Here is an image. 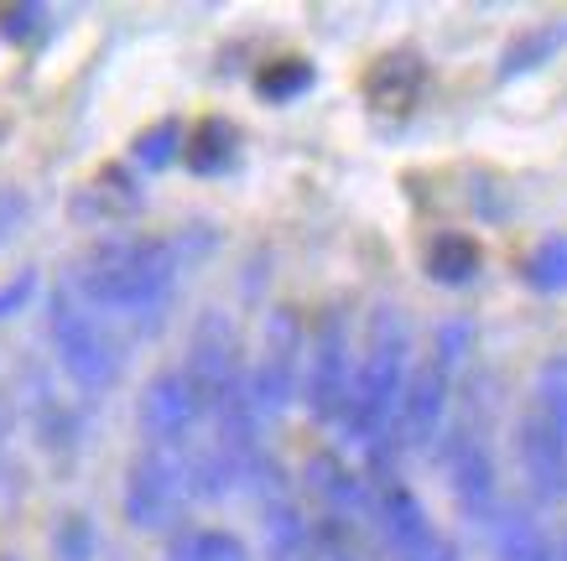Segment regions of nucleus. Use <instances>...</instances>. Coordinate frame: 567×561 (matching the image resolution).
I'll return each instance as SVG.
<instances>
[{
	"label": "nucleus",
	"instance_id": "1",
	"mask_svg": "<svg viewBox=\"0 0 567 561\" xmlns=\"http://www.w3.org/2000/svg\"><path fill=\"white\" fill-rule=\"evenodd\" d=\"M183 245L162 235H115L94 239L69 276V291L100 318L152 323L167 312L183 271Z\"/></svg>",
	"mask_w": 567,
	"mask_h": 561
},
{
	"label": "nucleus",
	"instance_id": "2",
	"mask_svg": "<svg viewBox=\"0 0 567 561\" xmlns=\"http://www.w3.org/2000/svg\"><path fill=\"white\" fill-rule=\"evenodd\" d=\"M406 374H412V323L395 302H380L364 323V354L354 359V385H349L344 416H339V432L349 443L370 447L391 432Z\"/></svg>",
	"mask_w": 567,
	"mask_h": 561
},
{
	"label": "nucleus",
	"instance_id": "3",
	"mask_svg": "<svg viewBox=\"0 0 567 561\" xmlns=\"http://www.w3.org/2000/svg\"><path fill=\"white\" fill-rule=\"evenodd\" d=\"M48 339H52V349H58L63 374H69L84 395L115 391V380H121V370H125L121 343H115V333L100 323V312H89V307L79 302L69 287L52 291V302H48Z\"/></svg>",
	"mask_w": 567,
	"mask_h": 561
},
{
	"label": "nucleus",
	"instance_id": "4",
	"mask_svg": "<svg viewBox=\"0 0 567 561\" xmlns=\"http://www.w3.org/2000/svg\"><path fill=\"white\" fill-rule=\"evenodd\" d=\"M193 447V443H188ZM188 447H141L125 468L121 510L136 530H173L188 505Z\"/></svg>",
	"mask_w": 567,
	"mask_h": 561
},
{
	"label": "nucleus",
	"instance_id": "5",
	"mask_svg": "<svg viewBox=\"0 0 567 561\" xmlns=\"http://www.w3.org/2000/svg\"><path fill=\"white\" fill-rule=\"evenodd\" d=\"M302 359H308V333L297 323L292 307H276L266 318V339H260V359L245 364V391L256 416H281L302 395Z\"/></svg>",
	"mask_w": 567,
	"mask_h": 561
},
{
	"label": "nucleus",
	"instance_id": "6",
	"mask_svg": "<svg viewBox=\"0 0 567 561\" xmlns=\"http://www.w3.org/2000/svg\"><path fill=\"white\" fill-rule=\"evenodd\" d=\"M432 447H437V463H443V478L453 499H458V510L474 526H484L499 510V474H495V453L484 443V426L474 416L458 426H443V437Z\"/></svg>",
	"mask_w": 567,
	"mask_h": 561
},
{
	"label": "nucleus",
	"instance_id": "7",
	"mask_svg": "<svg viewBox=\"0 0 567 561\" xmlns=\"http://www.w3.org/2000/svg\"><path fill=\"white\" fill-rule=\"evenodd\" d=\"M349 385H354V349H349V323L344 312H328L318 333L308 343V359H302V401H308V416L323 426H339L349 401Z\"/></svg>",
	"mask_w": 567,
	"mask_h": 561
},
{
	"label": "nucleus",
	"instance_id": "8",
	"mask_svg": "<svg viewBox=\"0 0 567 561\" xmlns=\"http://www.w3.org/2000/svg\"><path fill=\"white\" fill-rule=\"evenodd\" d=\"M183 374L193 380V391L204 401V416L219 406L224 395L235 391L245 380V359H240V333L224 312H204L193 323V339H188V359H183Z\"/></svg>",
	"mask_w": 567,
	"mask_h": 561
},
{
	"label": "nucleus",
	"instance_id": "9",
	"mask_svg": "<svg viewBox=\"0 0 567 561\" xmlns=\"http://www.w3.org/2000/svg\"><path fill=\"white\" fill-rule=\"evenodd\" d=\"M136 422H141V437L152 447H188L193 443V426L204 422V401L193 391V380L183 374V364L146 380Z\"/></svg>",
	"mask_w": 567,
	"mask_h": 561
},
{
	"label": "nucleus",
	"instance_id": "10",
	"mask_svg": "<svg viewBox=\"0 0 567 561\" xmlns=\"http://www.w3.org/2000/svg\"><path fill=\"white\" fill-rule=\"evenodd\" d=\"M453 385H458V380H453L443 364H432V359L412 364L406 391H401V406H395V422H391V432L401 437L406 453H422V447H432L437 437H443Z\"/></svg>",
	"mask_w": 567,
	"mask_h": 561
},
{
	"label": "nucleus",
	"instance_id": "11",
	"mask_svg": "<svg viewBox=\"0 0 567 561\" xmlns=\"http://www.w3.org/2000/svg\"><path fill=\"white\" fill-rule=\"evenodd\" d=\"M516 458L536 505L567 499V437L542 406H526L516 422Z\"/></svg>",
	"mask_w": 567,
	"mask_h": 561
},
{
	"label": "nucleus",
	"instance_id": "12",
	"mask_svg": "<svg viewBox=\"0 0 567 561\" xmlns=\"http://www.w3.org/2000/svg\"><path fill=\"white\" fill-rule=\"evenodd\" d=\"M484 536L495 561H557V541L547 536V526L536 520L532 505L516 499H499V510L484 520Z\"/></svg>",
	"mask_w": 567,
	"mask_h": 561
},
{
	"label": "nucleus",
	"instance_id": "13",
	"mask_svg": "<svg viewBox=\"0 0 567 561\" xmlns=\"http://www.w3.org/2000/svg\"><path fill=\"white\" fill-rule=\"evenodd\" d=\"M302 478H308V489L328 505V515H333V520L370 515V478L354 474L339 453H312L308 468H302Z\"/></svg>",
	"mask_w": 567,
	"mask_h": 561
},
{
	"label": "nucleus",
	"instance_id": "14",
	"mask_svg": "<svg viewBox=\"0 0 567 561\" xmlns=\"http://www.w3.org/2000/svg\"><path fill=\"white\" fill-rule=\"evenodd\" d=\"M563 48H567V21H542V27H526V32H516L505 48H499L495 79H499V84H516V79H526V73L547 69Z\"/></svg>",
	"mask_w": 567,
	"mask_h": 561
},
{
	"label": "nucleus",
	"instance_id": "15",
	"mask_svg": "<svg viewBox=\"0 0 567 561\" xmlns=\"http://www.w3.org/2000/svg\"><path fill=\"white\" fill-rule=\"evenodd\" d=\"M422 84H427L422 58H412V52H391V58H380L375 69H370V79H364V94H370V104H375V110H385V115H401V110H412V104H416Z\"/></svg>",
	"mask_w": 567,
	"mask_h": 561
},
{
	"label": "nucleus",
	"instance_id": "16",
	"mask_svg": "<svg viewBox=\"0 0 567 561\" xmlns=\"http://www.w3.org/2000/svg\"><path fill=\"white\" fill-rule=\"evenodd\" d=\"M141 208V183L125 167H104L89 187H79L73 198V219L84 224H104V219H125Z\"/></svg>",
	"mask_w": 567,
	"mask_h": 561
},
{
	"label": "nucleus",
	"instance_id": "17",
	"mask_svg": "<svg viewBox=\"0 0 567 561\" xmlns=\"http://www.w3.org/2000/svg\"><path fill=\"white\" fill-rule=\"evenodd\" d=\"M422 271H427L432 281H443V287H468V281L484 271L480 239H468V235L427 239V250H422Z\"/></svg>",
	"mask_w": 567,
	"mask_h": 561
},
{
	"label": "nucleus",
	"instance_id": "18",
	"mask_svg": "<svg viewBox=\"0 0 567 561\" xmlns=\"http://www.w3.org/2000/svg\"><path fill=\"white\" fill-rule=\"evenodd\" d=\"M235 156H240V131H235L229 120H204V125L183 141V162H188L193 172H204V177L208 172H224Z\"/></svg>",
	"mask_w": 567,
	"mask_h": 561
},
{
	"label": "nucleus",
	"instance_id": "19",
	"mask_svg": "<svg viewBox=\"0 0 567 561\" xmlns=\"http://www.w3.org/2000/svg\"><path fill=\"white\" fill-rule=\"evenodd\" d=\"M520 281L536 297H563L567 291V235H547L532 245V256L520 260Z\"/></svg>",
	"mask_w": 567,
	"mask_h": 561
},
{
	"label": "nucleus",
	"instance_id": "20",
	"mask_svg": "<svg viewBox=\"0 0 567 561\" xmlns=\"http://www.w3.org/2000/svg\"><path fill=\"white\" fill-rule=\"evenodd\" d=\"M167 561H250V546L235 530H177Z\"/></svg>",
	"mask_w": 567,
	"mask_h": 561
},
{
	"label": "nucleus",
	"instance_id": "21",
	"mask_svg": "<svg viewBox=\"0 0 567 561\" xmlns=\"http://www.w3.org/2000/svg\"><path fill=\"white\" fill-rule=\"evenodd\" d=\"M183 141H188L183 120H156V125H146V131L131 141V162H136L141 172L173 167L177 156H183Z\"/></svg>",
	"mask_w": 567,
	"mask_h": 561
},
{
	"label": "nucleus",
	"instance_id": "22",
	"mask_svg": "<svg viewBox=\"0 0 567 561\" xmlns=\"http://www.w3.org/2000/svg\"><path fill=\"white\" fill-rule=\"evenodd\" d=\"M308 89H312L308 58H276V63H266V69L256 73V94L271 104H287V100H297V94H308Z\"/></svg>",
	"mask_w": 567,
	"mask_h": 561
},
{
	"label": "nucleus",
	"instance_id": "23",
	"mask_svg": "<svg viewBox=\"0 0 567 561\" xmlns=\"http://www.w3.org/2000/svg\"><path fill=\"white\" fill-rule=\"evenodd\" d=\"M94 551H100L94 520L84 510L58 515V526H52V561H94Z\"/></svg>",
	"mask_w": 567,
	"mask_h": 561
},
{
	"label": "nucleus",
	"instance_id": "24",
	"mask_svg": "<svg viewBox=\"0 0 567 561\" xmlns=\"http://www.w3.org/2000/svg\"><path fill=\"white\" fill-rule=\"evenodd\" d=\"M427 359L432 364H443V370L458 380L464 364L474 359V323H468V318H447V323L432 333V354Z\"/></svg>",
	"mask_w": 567,
	"mask_h": 561
},
{
	"label": "nucleus",
	"instance_id": "25",
	"mask_svg": "<svg viewBox=\"0 0 567 561\" xmlns=\"http://www.w3.org/2000/svg\"><path fill=\"white\" fill-rule=\"evenodd\" d=\"M532 406H542L557 422V432L567 437V354H551L542 370H536V391Z\"/></svg>",
	"mask_w": 567,
	"mask_h": 561
},
{
	"label": "nucleus",
	"instance_id": "26",
	"mask_svg": "<svg viewBox=\"0 0 567 561\" xmlns=\"http://www.w3.org/2000/svg\"><path fill=\"white\" fill-rule=\"evenodd\" d=\"M52 32V11L48 6H0V37L17 42V48H37Z\"/></svg>",
	"mask_w": 567,
	"mask_h": 561
},
{
	"label": "nucleus",
	"instance_id": "27",
	"mask_svg": "<svg viewBox=\"0 0 567 561\" xmlns=\"http://www.w3.org/2000/svg\"><path fill=\"white\" fill-rule=\"evenodd\" d=\"M32 297H37V271L11 276V281L0 287V323H6V318H17V312L32 302Z\"/></svg>",
	"mask_w": 567,
	"mask_h": 561
},
{
	"label": "nucleus",
	"instance_id": "28",
	"mask_svg": "<svg viewBox=\"0 0 567 561\" xmlns=\"http://www.w3.org/2000/svg\"><path fill=\"white\" fill-rule=\"evenodd\" d=\"M21 224H27V193L0 187V245H6V239H17Z\"/></svg>",
	"mask_w": 567,
	"mask_h": 561
},
{
	"label": "nucleus",
	"instance_id": "29",
	"mask_svg": "<svg viewBox=\"0 0 567 561\" xmlns=\"http://www.w3.org/2000/svg\"><path fill=\"white\" fill-rule=\"evenodd\" d=\"M6 426H11V406L0 401V437H6Z\"/></svg>",
	"mask_w": 567,
	"mask_h": 561
}]
</instances>
